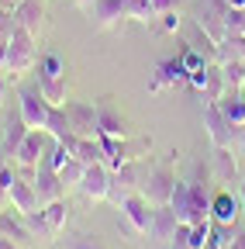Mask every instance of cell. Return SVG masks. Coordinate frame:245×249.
<instances>
[{
  "label": "cell",
  "instance_id": "cell-1",
  "mask_svg": "<svg viewBox=\"0 0 245 249\" xmlns=\"http://www.w3.org/2000/svg\"><path fill=\"white\" fill-rule=\"evenodd\" d=\"M169 208L176 211V218L183 225H200V222H211V194L200 180H190V183H180L173 187V197H169Z\"/></svg>",
  "mask_w": 245,
  "mask_h": 249
},
{
  "label": "cell",
  "instance_id": "cell-2",
  "mask_svg": "<svg viewBox=\"0 0 245 249\" xmlns=\"http://www.w3.org/2000/svg\"><path fill=\"white\" fill-rule=\"evenodd\" d=\"M38 62V52H35V35H28L21 24H14L11 38H7V55H4V76L11 80H21L28 70Z\"/></svg>",
  "mask_w": 245,
  "mask_h": 249
},
{
  "label": "cell",
  "instance_id": "cell-3",
  "mask_svg": "<svg viewBox=\"0 0 245 249\" xmlns=\"http://www.w3.org/2000/svg\"><path fill=\"white\" fill-rule=\"evenodd\" d=\"M138 187H142V197H145L152 208L169 204L173 187H176V173H173V166H169V163H159V166H152V170H148L145 183H138Z\"/></svg>",
  "mask_w": 245,
  "mask_h": 249
},
{
  "label": "cell",
  "instance_id": "cell-4",
  "mask_svg": "<svg viewBox=\"0 0 245 249\" xmlns=\"http://www.w3.org/2000/svg\"><path fill=\"white\" fill-rule=\"evenodd\" d=\"M204 128H207V139L214 149H235L238 145V128L242 124H231L218 104H207L204 107Z\"/></svg>",
  "mask_w": 245,
  "mask_h": 249
},
{
  "label": "cell",
  "instance_id": "cell-5",
  "mask_svg": "<svg viewBox=\"0 0 245 249\" xmlns=\"http://www.w3.org/2000/svg\"><path fill=\"white\" fill-rule=\"evenodd\" d=\"M225 11H228L225 0H197L194 4V24L204 28L214 42H225V35H228L225 31Z\"/></svg>",
  "mask_w": 245,
  "mask_h": 249
},
{
  "label": "cell",
  "instance_id": "cell-6",
  "mask_svg": "<svg viewBox=\"0 0 245 249\" xmlns=\"http://www.w3.org/2000/svg\"><path fill=\"white\" fill-rule=\"evenodd\" d=\"M117 208H121V218H125V229H128V232L148 235V229H152V211H156V208H152L142 194H128Z\"/></svg>",
  "mask_w": 245,
  "mask_h": 249
},
{
  "label": "cell",
  "instance_id": "cell-7",
  "mask_svg": "<svg viewBox=\"0 0 245 249\" xmlns=\"http://www.w3.org/2000/svg\"><path fill=\"white\" fill-rule=\"evenodd\" d=\"M73 124V135L80 139H100V124H97V104H86V101H66L63 104Z\"/></svg>",
  "mask_w": 245,
  "mask_h": 249
},
{
  "label": "cell",
  "instance_id": "cell-8",
  "mask_svg": "<svg viewBox=\"0 0 245 249\" xmlns=\"http://www.w3.org/2000/svg\"><path fill=\"white\" fill-rule=\"evenodd\" d=\"M80 194L86 201H107L111 197V166L107 163H90L83 170V180H80Z\"/></svg>",
  "mask_w": 245,
  "mask_h": 249
},
{
  "label": "cell",
  "instance_id": "cell-9",
  "mask_svg": "<svg viewBox=\"0 0 245 249\" xmlns=\"http://www.w3.org/2000/svg\"><path fill=\"white\" fill-rule=\"evenodd\" d=\"M55 104H49L45 97H42V90L35 87H24L21 90V118H24V124L28 128H45V121H49V111H52Z\"/></svg>",
  "mask_w": 245,
  "mask_h": 249
},
{
  "label": "cell",
  "instance_id": "cell-10",
  "mask_svg": "<svg viewBox=\"0 0 245 249\" xmlns=\"http://www.w3.org/2000/svg\"><path fill=\"white\" fill-rule=\"evenodd\" d=\"M35 194H38V201H42V208L45 204H52V201H63V191H66V183H63V177H59V170H52L49 163H38L35 166Z\"/></svg>",
  "mask_w": 245,
  "mask_h": 249
},
{
  "label": "cell",
  "instance_id": "cell-11",
  "mask_svg": "<svg viewBox=\"0 0 245 249\" xmlns=\"http://www.w3.org/2000/svg\"><path fill=\"white\" fill-rule=\"evenodd\" d=\"M45 128H28V135H24V142L17 145V152H14V160H17V166H24V170H35L42 160H45Z\"/></svg>",
  "mask_w": 245,
  "mask_h": 249
},
{
  "label": "cell",
  "instance_id": "cell-12",
  "mask_svg": "<svg viewBox=\"0 0 245 249\" xmlns=\"http://www.w3.org/2000/svg\"><path fill=\"white\" fill-rule=\"evenodd\" d=\"M138 173H142V166H138L135 160L125 163V166H117V170H111V197H107V201L121 204L128 194H135V191H138Z\"/></svg>",
  "mask_w": 245,
  "mask_h": 249
},
{
  "label": "cell",
  "instance_id": "cell-13",
  "mask_svg": "<svg viewBox=\"0 0 245 249\" xmlns=\"http://www.w3.org/2000/svg\"><path fill=\"white\" fill-rule=\"evenodd\" d=\"M86 11H90V24H94V28H111L114 21L128 18V4H125V0H94Z\"/></svg>",
  "mask_w": 245,
  "mask_h": 249
},
{
  "label": "cell",
  "instance_id": "cell-14",
  "mask_svg": "<svg viewBox=\"0 0 245 249\" xmlns=\"http://www.w3.org/2000/svg\"><path fill=\"white\" fill-rule=\"evenodd\" d=\"M187 76H190V73H187V66H183V55L166 59V62H159V66H156V76H152L148 90L159 93V90H166V87H176L180 80H187Z\"/></svg>",
  "mask_w": 245,
  "mask_h": 249
},
{
  "label": "cell",
  "instance_id": "cell-15",
  "mask_svg": "<svg viewBox=\"0 0 245 249\" xmlns=\"http://www.w3.org/2000/svg\"><path fill=\"white\" fill-rule=\"evenodd\" d=\"M7 197H11V204H14L17 214L42 211V201H38V194H35V183H28V180H14V183L7 187Z\"/></svg>",
  "mask_w": 245,
  "mask_h": 249
},
{
  "label": "cell",
  "instance_id": "cell-16",
  "mask_svg": "<svg viewBox=\"0 0 245 249\" xmlns=\"http://www.w3.org/2000/svg\"><path fill=\"white\" fill-rule=\"evenodd\" d=\"M176 229H180V218H176V211H173L169 204H159L156 211H152V229H148V235H152V239H159V242H173Z\"/></svg>",
  "mask_w": 245,
  "mask_h": 249
},
{
  "label": "cell",
  "instance_id": "cell-17",
  "mask_svg": "<svg viewBox=\"0 0 245 249\" xmlns=\"http://www.w3.org/2000/svg\"><path fill=\"white\" fill-rule=\"evenodd\" d=\"M14 21L28 31V35L38 38V31H42V24H45V7L38 4V0H21L17 11H14Z\"/></svg>",
  "mask_w": 245,
  "mask_h": 249
},
{
  "label": "cell",
  "instance_id": "cell-18",
  "mask_svg": "<svg viewBox=\"0 0 245 249\" xmlns=\"http://www.w3.org/2000/svg\"><path fill=\"white\" fill-rule=\"evenodd\" d=\"M238 208H242V201H238L235 194L221 191L218 197H211V222H214V225H231L235 214H238Z\"/></svg>",
  "mask_w": 245,
  "mask_h": 249
},
{
  "label": "cell",
  "instance_id": "cell-19",
  "mask_svg": "<svg viewBox=\"0 0 245 249\" xmlns=\"http://www.w3.org/2000/svg\"><path fill=\"white\" fill-rule=\"evenodd\" d=\"M97 124H100V139H125V118L111 104H97Z\"/></svg>",
  "mask_w": 245,
  "mask_h": 249
},
{
  "label": "cell",
  "instance_id": "cell-20",
  "mask_svg": "<svg viewBox=\"0 0 245 249\" xmlns=\"http://www.w3.org/2000/svg\"><path fill=\"white\" fill-rule=\"evenodd\" d=\"M38 90L49 104H66V73H38Z\"/></svg>",
  "mask_w": 245,
  "mask_h": 249
},
{
  "label": "cell",
  "instance_id": "cell-21",
  "mask_svg": "<svg viewBox=\"0 0 245 249\" xmlns=\"http://www.w3.org/2000/svg\"><path fill=\"white\" fill-rule=\"evenodd\" d=\"M211 170L221 183H231L238 177V163H235V149H214L211 152Z\"/></svg>",
  "mask_w": 245,
  "mask_h": 249
},
{
  "label": "cell",
  "instance_id": "cell-22",
  "mask_svg": "<svg viewBox=\"0 0 245 249\" xmlns=\"http://www.w3.org/2000/svg\"><path fill=\"white\" fill-rule=\"evenodd\" d=\"M45 135L49 139H55V142H66L69 135H73V124H69V114H66V107H52L49 111V121H45Z\"/></svg>",
  "mask_w": 245,
  "mask_h": 249
},
{
  "label": "cell",
  "instance_id": "cell-23",
  "mask_svg": "<svg viewBox=\"0 0 245 249\" xmlns=\"http://www.w3.org/2000/svg\"><path fill=\"white\" fill-rule=\"evenodd\" d=\"M24 135H28V124H24L21 111H17V114H11V118H7V128H4V142H0V145L7 149V156H11V160H14L17 145L24 142Z\"/></svg>",
  "mask_w": 245,
  "mask_h": 249
},
{
  "label": "cell",
  "instance_id": "cell-24",
  "mask_svg": "<svg viewBox=\"0 0 245 249\" xmlns=\"http://www.w3.org/2000/svg\"><path fill=\"white\" fill-rule=\"evenodd\" d=\"M225 90H228V83H225L221 66H218V62H211V66H207V83H204V101L207 104H218L225 97Z\"/></svg>",
  "mask_w": 245,
  "mask_h": 249
},
{
  "label": "cell",
  "instance_id": "cell-25",
  "mask_svg": "<svg viewBox=\"0 0 245 249\" xmlns=\"http://www.w3.org/2000/svg\"><path fill=\"white\" fill-rule=\"evenodd\" d=\"M218 107H221V114L231 124H245V97L238 90H225V97L218 101Z\"/></svg>",
  "mask_w": 245,
  "mask_h": 249
},
{
  "label": "cell",
  "instance_id": "cell-26",
  "mask_svg": "<svg viewBox=\"0 0 245 249\" xmlns=\"http://www.w3.org/2000/svg\"><path fill=\"white\" fill-rule=\"evenodd\" d=\"M42 214H45V222H49V232H52V239L66 229V218H69V208L63 204V201H52V204H45L42 208Z\"/></svg>",
  "mask_w": 245,
  "mask_h": 249
},
{
  "label": "cell",
  "instance_id": "cell-27",
  "mask_svg": "<svg viewBox=\"0 0 245 249\" xmlns=\"http://www.w3.org/2000/svg\"><path fill=\"white\" fill-rule=\"evenodd\" d=\"M218 66L225 73L228 90H242L245 87V59H225V62H218Z\"/></svg>",
  "mask_w": 245,
  "mask_h": 249
},
{
  "label": "cell",
  "instance_id": "cell-28",
  "mask_svg": "<svg viewBox=\"0 0 245 249\" xmlns=\"http://www.w3.org/2000/svg\"><path fill=\"white\" fill-rule=\"evenodd\" d=\"M76 160L80 163H104V145L100 139H80V149H76Z\"/></svg>",
  "mask_w": 245,
  "mask_h": 249
},
{
  "label": "cell",
  "instance_id": "cell-29",
  "mask_svg": "<svg viewBox=\"0 0 245 249\" xmlns=\"http://www.w3.org/2000/svg\"><path fill=\"white\" fill-rule=\"evenodd\" d=\"M21 222H24V229L32 232L35 239H52L49 222H45V214H42V211H28V214H21Z\"/></svg>",
  "mask_w": 245,
  "mask_h": 249
},
{
  "label": "cell",
  "instance_id": "cell-30",
  "mask_svg": "<svg viewBox=\"0 0 245 249\" xmlns=\"http://www.w3.org/2000/svg\"><path fill=\"white\" fill-rule=\"evenodd\" d=\"M204 246H211V222L190 225L187 232V249H204Z\"/></svg>",
  "mask_w": 245,
  "mask_h": 249
},
{
  "label": "cell",
  "instance_id": "cell-31",
  "mask_svg": "<svg viewBox=\"0 0 245 249\" xmlns=\"http://www.w3.org/2000/svg\"><path fill=\"white\" fill-rule=\"evenodd\" d=\"M225 31L228 35H245V7H228L225 11Z\"/></svg>",
  "mask_w": 245,
  "mask_h": 249
},
{
  "label": "cell",
  "instance_id": "cell-32",
  "mask_svg": "<svg viewBox=\"0 0 245 249\" xmlns=\"http://www.w3.org/2000/svg\"><path fill=\"white\" fill-rule=\"evenodd\" d=\"M128 4V18L135 21H152V18H159L156 7H152V0H125Z\"/></svg>",
  "mask_w": 245,
  "mask_h": 249
},
{
  "label": "cell",
  "instance_id": "cell-33",
  "mask_svg": "<svg viewBox=\"0 0 245 249\" xmlns=\"http://www.w3.org/2000/svg\"><path fill=\"white\" fill-rule=\"evenodd\" d=\"M83 170H86V163H80L76 156H73V160H69L63 170H59V177H63V183H66V187H80V180H83Z\"/></svg>",
  "mask_w": 245,
  "mask_h": 249
},
{
  "label": "cell",
  "instance_id": "cell-34",
  "mask_svg": "<svg viewBox=\"0 0 245 249\" xmlns=\"http://www.w3.org/2000/svg\"><path fill=\"white\" fill-rule=\"evenodd\" d=\"M63 249H104V246L97 242V235H86V232H80V235H66Z\"/></svg>",
  "mask_w": 245,
  "mask_h": 249
},
{
  "label": "cell",
  "instance_id": "cell-35",
  "mask_svg": "<svg viewBox=\"0 0 245 249\" xmlns=\"http://www.w3.org/2000/svg\"><path fill=\"white\" fill-rule=\"evenodd\" d=\"M231 246V225H214L211 229V249H228Z\"/></svg>",
  "mask_w": 245,
  "mask_h": 249
},
{
  "label": "cell",
  "instance_id": "cell-36",
  "mask_svg": "<svg viewBox=\"0 0 245 249\" xmlns=\"http://www.w3.org/2000/svg\"><path fill=\"white\" fill-rule=\"evenodd\" d=\"M0 235H17V239H28L32 232L24 229V222H11L7 214H0Z\"/></svg>",
  "mask_w": 245,
  "mask_h": 249
},
{
  "label": "cell",
  "instance_id": "cell-37",
  "mask_svg": "<svg viewBox=\"0 0 245 249\" xmlns=\"http://www.w3.org/2000/svg\"><path fill=\"white\" fill-rule=\"evenodd\" d=\"M183 66H187V73H194V70L207 66V59H204V52H197V49H187V52H183Z\"/></svg>",
  "mask_w": 245,
  "mask_h": 249
},
{
  "label": "cell",
  "instance_id": "cell-38",
  "mask_svg": "<svg viewBox=\"0 0 245 249\" xmlns=\"http://www.w3.org/2000/svg\"><path fill=\"white\" fill-rule=\"evenodd\" d=\"M152 7H156V14L163 18V14H169V11L180 7V0H152Z\"/></svg>",
  "mask_w": 245,
  "mask_h": 249
},
{
  "label": "cell",
  "instance_id": "cell-39",
  "mask_svg": "<svg viewBox=\"0 0 245 249\" xmlns=\"http://www.w3.org/2000/svg\"><path fill=\"white\" fill-rule=\"evenodd\" d=\"M176 28H180V18H176V11L163 14V31H176Z\"/></svg>",
  "mask_w": 245,
  "mask_h": 249
},
{
  "label": "cell",
  "instance_id": "cell-40",
  "mask_svg": "<svg viewBox=\"0 0 245 249\" xmlns=\"http://www.w3.org/2000/svg\"><path fill=\"white\" fill-rule=\"evenodd\" d=\"M7 166H11V156H7V149H4V145H0V173H4Z\"/></svg>",
  "mask_w": 245,
  "mask_h": 249
},
{
  "label": "cell",
  "instance_id": "cell-41",
  "mask_svg": "<svg viewBox=\"0 0 245 249\" xmlns=\"http://www.w3.org/2000/svg\"><path fill=\"white\" fill-rule=\"evenodd\" d=\"M235 152H242V156H245V124L238 128V145H235Z\"/></svg>",
  "mask_w": 245,
  "mask_h": 249
},
{
  "label": "cell",
  "instance_id": "cell-42",
  "mask_svg": "<svg viewBox=\"0 0 245 249\" xmlns=\"http://www.w3.org/2000/svg\"><path fill=\"white\" fill-rule=\"evenodd\" d=\"M14 242H17V239H11V235H0V249H17Z\"/></svg>",
  "mask_w": 245,
  "mask_h": 249
},
{
  "label": "cell",
  "instance_id": "cell-43",
  "mask_svg": "<svg viewBox=\"0 0 245 249\" xmlns=\"http://www.w3.org/2000/svg\"><path fill=\"white\" fill-rule=\"evenodd\" d=\"M7 204H11V197H7V187H4V183H0V211H4Z\"/></svg>",
  "mask_w": 245,
  "mask_h": 249
},
{
  "label": "cell",
  "instance_id": "cell-44",
  "mask_svg": "<svg viewBox=\"0 0 245 249\" xmlns=\"http://www.w3.org/2000/svg\"><path fill=\"white\" fill-rule=\"evenodd\" d=\"M228 249H245V232H242L238 239H231V246H228Z\"/></svg>",
  "mask_w": 245,
  "mask_h": 249
},
{
  "label": "cell",
  "instance_id": "cell-45",
  "mask_svg": "<svg viewBox=\"0 0 245 249\" xmlns=\"http://www.w3.org/2000/svg\"><path fill=\"white\" fill-rule=\"evenodd\" d=\"M4 93H7V76L0 73V101H4Z\"/></svg>",
  "mask_w": 245,
  "mask_h": 249
},
{
  "label": "cell",
  "instance_id": "cell-46",
  "mask_svg": "<svg viewBox=\"0 0 245 249\" xmlns=\"http://www.w3.org/2000/svg\"><path fill=\"white\" fill-rule=\"evenodd\" d=\"M228 7H245V0H225Z\"/></svg>",
  "mask_w": 245,
  "mask_h": 249
},
{
  "label": "cell",
  "instance_id": "cell-47",
  "mask_svg": "<svg viewBox=\"0 0 245 249\" xmlns=\"http://www.w3.org/2000/svg\"><path fill=\"white\" fill-rule=\"evenodd\" d=\"M73 4H76V7H90V4H94V0H73Z\"/></svg>",
  "mask_w": 245,
  "mask_h": 249
},
{
  "label": "cell",
  "instance_id": "cell-48",
  "mask_svg": "<svg viewBox=\"0 0 245 249\" xmlns=\"http://www.w3.org/2000/svg\"><path fill=\"white\" fill-rule=\"evenodd\" d=\"M242 204H245V180H242Z\"/></svg>",
  "mask_w": 245,
  "mask_h": 249
}]
</instances>
